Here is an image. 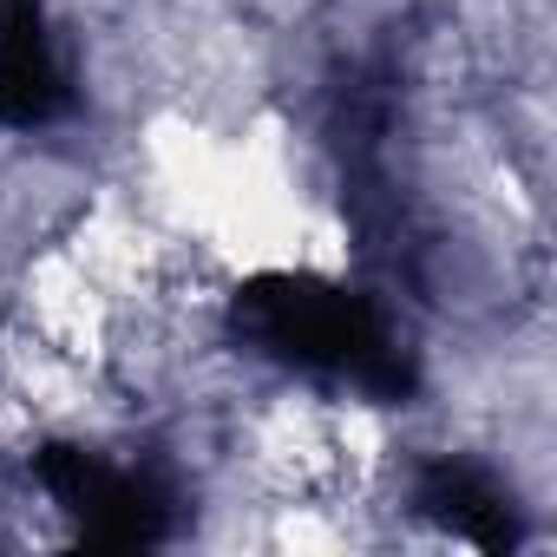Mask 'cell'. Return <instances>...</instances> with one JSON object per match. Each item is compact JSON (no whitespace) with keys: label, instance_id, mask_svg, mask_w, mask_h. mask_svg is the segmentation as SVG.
<instances>
[{"label":"cell","instance_id":"obj_1","mask_svg":"<svg viewBox=\"0 0 557 557\" xmlns=\"http://www.w3.org/2000/svg\"><path fill=\"white\" fill-rule=\"evenodd\" d=\"M236 329L249 342H262L269 355H283L296 368H322V374H348L368 394L400 400L413 387V368L394 342V329L381 322V309L368 296L329 289V283H302V275H269V283L236 296Z\"/></svg>","mask_w":557,"mask_h":557},{"label":"cell","instance_id":"obj_2","mask_svg":"<svg viewBox=\"0 0 557 557\" xmlns=\"http://www.w3.org/2000/svg\"><path fill=\"white\" fill-rule=\"evenodd\" d=\"M66 112V73L40 0H0V125H47Z\"/></svg>","mask_w":557,"mask_h":557},{"label":"cell","instance_id":"obj_3","mask_svg":"<svg viewBox=\"0 0 557 557\" xmlns=\"http://www.w3.org/2000/svg\"><path fill=\"white\" fill-rule=\"evenodd\" d=\"M420 511L440 518L446 531L485 544V550H505V544H511V505H505L498 485H492L479 466H466V459H440V466L420 472Z\"/></svg>","mask_w":557,"mask_h":557}]
</instances>
